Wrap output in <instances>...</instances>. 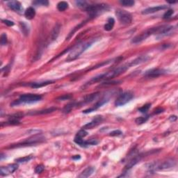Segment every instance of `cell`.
I'll list each match as a JSON object with an SVG mask.
<instances>
[{
  "label": "cell",
  "instance_id": "1",
  "mask_svg": "<svg viewBox=\"0 0 178 178\" xmlns=\"http://www.w3.org/2000/svg\"><path fill=\"white\" fill-rule=\"evenodd\" d=\"M132 66H134V64H133L132 61H131L129 63H127V64H124L123 66H120V67L117 68L116 69L113 70V71H111L110 72H108V73H105L101 74V75H98V76L93 77V78L91 79L89 82H87V83L85 84V86H84V87L96 83V82H99L102 80H109V79H112L116 77L119 76V75H121V74L125 73L126 71H127V70H128L129 68L132 67Z\"/></svg>",
  "mask_w": 178,
  "mask_h": 178
},
{
  "label": "cell",
  "instance_id": "2",
  "mask_svg": "<svg viewBox=\"0 0 178 178\" xmlns=\"http://www.w3.org/2000/svg\"><path fill=\"white\" fill-rule=\"evenodd\" d=\"M92 43L93 42H83L74 47L70 52L69 54L68 55L66 61H72L77 59L92 45Z\"/></svg>",
  "mask_w": 178,
  "mask_h": 178
},
{
  "label": "cell",
  "instance_id": "3",
  "mask_svg": "<svg viewBox=\"0 0 178 178\" xmlns=\"http://www.w3.org/2000/svg\"><path fill=\"white\" fill-rule=\"evenodd\" d=\"M109 6L105 3H100V4H94V5H89L85 8L86 12L89 13L90 17H95L102 13L107 11L109 10Z\"/></svg>",
  "mask_w": 178,
  "mask_h": 178
},
{
  "label": "cell",
  "instance_id": "4",
  "mask_svg": "<svg viewBox=\"0 0 178 178\" xmlns=\"http://www.w3.org/2000/svg\"><path fill=\"white\" fill-rule=\"evenodd\" d=\"M161 27H162V26L154 28H150L148 29L145 30V31L142 32L141 34L134 37L132 40V43H134V44H138V43H141L142 41L145 40L147 38H148L150 36L152 35V34H158L160 31V30L161 29Z\"/></svg>",
  "mask_w": 178,
  "mask_h": 178
},
{
  "label": "cell",
  "instance_id": "5",
  "mask_svg": "<svg viewBox=\"0 0 178 178\" xmlns=\"http://www.w3.org/2000/svg\"><path fill=\"white\" fill-rule=\"evenodd\" d=\"M42 99V96L40 95L36 94H25L20 97L19 100L17 101L13 102L11 105H18L20 104H31L37 102Z\"/></svg>",
  "mask_w": 178,
  "mask_h": 178
},
{
  "label": "cell",
  "instance_id": "6",
  "mask_svg": "<svg viewBox=\"0 0 178 178\" xmlns=\"http://www.w3.org/2000/svg\"><path fill=\"white\" fill-rule=\"evenodd\" d=\"M175 166V161L172 159H167L161 163H152L149 165L150 170H163L173 168Z\"/></svg>",
  "mask_w": 178,
  "mask_h": 178
},
{
  "label": "cell",
  "instance_id": "7",
  "mask_svg": "<svg viewBox=\"0 0 178 178\" xmlns=\"http://www.w3.org/2000/svg\"><path fill=\"white\" fill-rule=\"evenodd\" d=\"M116 15L118 20L121 24L127 25L129 24L132 21V15L126 10L118 9L116 10Z\"/></svg>",
  "mask_w": 178,
  "mask_h": 178
},
{
  "label": "cell",
  "instance_id": "8",
  "mask_svg": "<svg viewBox=\"0 0 178 178\" xmlns=\"http://www.w3.org/2000/svg\"><path fill=\"white\" fill-rule=\"evenodd\" d=\"M133 98H134V95L132 92L126 91V92L121 93L118 96V98L115 101V105L117 107H121V106L125 105L129 102H130Z\"/></svg>",
  "mask_w": 178,
  "mask_h": 178
},
{
  "label": "cell",
  "instance_id": "9",
  "mask_svg": "<svg viewBox=\"0 0 178 178\" xmlns=\"http://www.w3.org/2000/svg\"><path fill=\"white\" fill-rule=\"evenodd\" d=\"M45 141V138L42 137L40 136H37V135H34L33 136H31V138H29L26 141H23L22 143H17L16 145H10V147H20V146H27V145H36L37 143H42Z\"/></svg>",
  "mask_w": 178,
  "mask_h": 178
},
{
  "label": "cell",
  "instance_id": "10",
  "mask_svg": "<svg viewBox=\"0 0 178 178\" xmlns=\"http://www.w3.org/2000/svg\"><path fill=\"white\" fill-rule=\"evenodd\" d=\"M18 168V165L16 163H13L7 166H1L0 168V175L1 176L8 175V174L13 173Z\"/></svg>",
  "mask_w": 178,
  "mask_h": 178
},
{
  "label": "cell",
  "instance_id": "11",
  "mask_svg": "<svg viewBox=\"0 0 178 178\" xmlns=\"http://www.w3.org/2000/svg\"><path fill=\"white\" fill-rule=\"evenodd\" d=\"M109 98L108 97V95H105L104 98H102L101 100H99V101L97 102L95 105L93 106V107L90 108V109H86V110H84L83 111L84 114H89V113H91V112H93V111H94L95 110H97V109H99L100 107H101L102 105H104L105 104L107 103V102H109Z\"/></svg>",
  "mask_w": 178,
  "mask_h": 178
},
{
  "label": "cell",
  "instance_id": "12",
  "mask_svg": "<svg viewBox=\"0 0 178 178\" xmlns=\"http://www.w3.org/2000/svg\"><path fill=\"white\" fill-rule=\"evenodd\" d=\"M166 73V71H164L163 69H159V68H157V69H152L150 70V71L145 72V73L144 74V75L147 77H157L160 76V75H164V74Z\"/></svg>",
  "mask_w": 178,
  "mask_h": 178
},
{
  "label": "cell",
  "instance_id": "13",
  "mask_svg": "<svg viewBox=\"0 0 178 178\" xmlns=\"http://www.w3.org/2000/svg\"><path fill=\"white\" fill-rule=\"evenodd\" d=\"M168 8V6L166 5H160V6H157L154 7H150V8H147L146 9L143 10L142 11L143 15H147V14L154 13L158 12L161 10H164Z\"/></svg>",
  "mask_w": 178,
  "mask_h": 178
},
{
  "label": "cell",
  "instance_id": "14",
  "mask_svg": "<svg viewBox=\"0 0 178 178\" xmlns=\"http://www.w3.org/2000/svg\"><path fill=\"white\" fill-rule=\"evenodd\" d=\"M102 120V118L101 116H97L96 118H94V119L92 120V121L86 124V125L83 127V129H93V127H96V126H98L99 124L101 123Z\"/></svg>",
  "mask_w": 178,
  "mask_h": 178
},
{
  "label": "cell",
  "instance_id": "15",
  "mask_svg": "<svg viewBox=\"0 0 178 178\" xmlns=\"http://www.w3.org/2000/svg\"><path fill=\"white\" fill-rule=\"evenodd\" d=\"M8 6L10 9L14 10L15 12L20 13L23 10L21 3L18 1H10L8 2Z\"/></svg>",
  "mask_w": 178,
  "mask_h": 178
},
{
  "label": "cell",
  "instance_id": "16",
  "mask_svg": "<svg viewBox=\"0 0 178 178\" xmlns=\"http://www.w3.org/2000/svg\"><path fill=\"white\" fill-rule=\"evenodd\" d=\"M99 95H100V93H93V94H90L88 95L87 96H86L84 99L83 100V101L82 102H80V105H84V104H87V103H90V102H93V100H95V99H96L99 96Z\"/></svg>",
  "mask_w": 178,
  "mask_h": 178
},
{
  "label": "cell",
  "instance_id": "17",
  "mask_svg": "<svg viewBox=\"0 0 178 178\" xmlns=\"http://www.w3.org/2000/svg\"><path fill=\"white\" fill-rule=\"evenodd\" d=\"M60 30H61V24L59 23H57L56 24V25L54 27L51 33V40H55L57 38L59 35V33H60Z\"/></svg>",
  "mask_w": 178,
  "mask_h": 178
},
{
  "label": "cell",
  "instance_id": "18",
  "mask_svg": "<svg viewBox=\"0 0 178 178\" xmlns=\"http://www.w3.org/2000/svg\"><path fill=\"white\" fill-rule=\"evenodd\" d=\"M95 169L93 167H88L86 169L81 172V174L79 175V177L80 178H86V177H89L91 176L94 172Z\"/></svg>",
  "mask_w": 178,
  "mask_h": 178
},
{
  "label": "cell",
  "instance_id": "19",
  "mask_svg": "<svg viewBox=\"0 0 178 178\" xmlns=\"http://www.w3.org/2000/svg\"><path fill=\"white\" fill-rule=\"evenodd\" d=\"M57 110V108L54 107H51L48 108V109H44V110H40V111H34V112L29 113V114L30 115H41V114H50V113H52L54 111Z\"/></svg>",
  "mask_w": 178,
  "mask_h": 178
},
{
  "label": "cell",
  "instance_id": "20",
  "mask_svg": "<svg viewBox=\"0 0 178 178\" xmlns=\"http://www.w3.org/2000/svg\"><path fill=\"white\" fill-rule=\"evenodd\" d=\"M36 15V11L35 9L33 7H29L27 8V10L24 12V16L26 17L27 19L28 20H32Z\"/></svg>",
  "mask_w": 178,
  "mask_h": 178
},
{
  "label": "cell",
  "instance_id": "21",
  "mask_svg": "<svg viewBox=\"0 0 178 178\" xmlns=\"http://www.w3.org/2000/svg\"><path fill=\"white\" fill-rule=\"evenodd\" d=\"M53 83L52 81H46V82H35V83H30L28 85L31 86L32 88L34 89H38V88L43 87V86H45L48 84Z\"/></svg>",
  "mask_w": 178,
  "mask_h": 178
},
{
  "label": "cell",
  "instance_id": "22",
  "mask_svg": "<svg viewBox=\"0 0 178 178\" xmlns=\"http://www.w3.org/2000/svg\"><path fill=\"white\" fill-rule=\"evenodd\" d=\"M114 24H115V20L113 18V17H109V18L108 19L107 24H106L105 25V27H104L105 30L107 31H111V30L113 29V28H114Z\"/></svg>",
  "mask_w": 178,
  "mask_h": 178
},
{
  "label": "cell",
  "instance_id": "23",
  "mask_svg": "<svg viewBox=\"0 0 178 178\" xmlns=\"http://www.w3.org/2000/svg\"><path fill=\"white\" fill-rule=\"evenodd\" d=\"M140 158L138 157H136L134 158H132L130 161H129V162L127 163V165L125 166V169L126 170H129V169L132 168L133 166H135L138 161H139Z\"/></svg>",
  "mask_w": 178,
  "mask_h": 178
},
{
  "label": "cell",
  "instance_id": "24",
  "mask_svg": "<svg viewBox=\"0 0 178 178\" xmlns=\"http://www.w3.org/2000/svg\"><path fill=\"white\" fill-rule=\"evenodd\" d=\"M77 104L75 103V102H71V103L68 104L67 105H66L64 108V109H63V112L65 113V114H68V113H70L72 111V109H73L74 107H77Z\"/></svg>",
  "mask_w": 178,
  "mask_h": 178
},
{
  "label": "cell",
  "instance_id": "25",
  "mask_svg": "<svg viewBox=\"0 0 178 178\" xmlns=\"http://www.w3.org/2000/svg\"><path fill=\"white\" fill-rule=\"evenodd\" d=\"M20 26L21 30L22 33L24 34V35L28 36L29 34V28L28 25L24 22H20Z\"/></svg>",
  "mask_w": 178,
  "mask_h": 178
},
{
  "label": "cell",
  "instance_id": "26",
  "mask_svg": "<svg viewBox=\"0 0 178 178\" xmlns=\"http://www.w3.org/2000/svg\"><path fill=\"white\" fill-rule=\"evenodd\" d=\"M68 8V3L66 1H60L57 4V9L59 11H64Z\"/></svg>",
  "mask_w": 178,
  "mask_h": 178
},
{
  "label": "cell",
  "instance_id": "27",
  "mask_svg": "<svg viewBox=\"0 0 178 178\" xmlns=\"http://www.w3.org/2000/svg\"><path fill=\"white\" fill-rule=\"evenodd\" d=\"M134 1L132 0H123V1H120V3L123 5V6H132L134 4Z\"/></svg>",
  "mask_w": 178,
  "mask_h": 178
},
{
  "label": "cell",
  "instance_id": "28",
  "mask_svg": "<svg viewBox=\"0 0 178 178\" xmlns=\"http://www.w3.org/2000/svg\"><path fill=\"white\" fill-rule=\"evenodd\" d=\"M33 4L36 6H48L49 2L46 0H37V1H33Z\"/></svg>",
  "mask_w": 178,
  "mask_h": 178
},
{
  "label": "cell",
  "instance_id": "29",
  "mask_svg": "<svg viewBox=\"0 0 178 178\" xmlns=\"http://www.w3.org/2000/svg\"><path fill=\"white\" fill-rule=\"evenodd\" d=\"M147 119H148V116L138 117V118H137L135 120V123L137 124V125H142V124L145 123L147 120Z\"/></svg>",
  "mask_w": 178,
  "mask_h": 178
},
{
  "label": "cell",
  "instance_id": "30",
  "mask_svg": "<svg viewBox=\"0 0 178 178\" xmlns=\"http://www.w3.org/2000/svg\"><path fill=\"white\" fill-rule=\"evenodd\" d=\"M31 159H32L31 156H27V157H21V158H19V159H15V161H17V162H18V163H25V162H28V161H29Z\"/></svg>",
  "mask_w": 178,
  "mask_h": 178
},
{
  "label": "cell",
  "instance_id": "31",
  "mask_svg": "<svg viewBox=\"0 0 178 178\" xmlns=\"http://www.w3.org/2000/svg\"><path fill=\"white\" fill-rule=\"evenodd\" d=\"M150 106L151 104H145L143 107L138 109V111H140L141 113H143V114H145V113H146L147 111L149 110V109L150 108Z\"/></svg>",
  "mask_w": 178,
  "mask_h": 178
},
{
  "label": "cell",
  "instance_id": "32",
  "mask_svg": "<svg viewBox=\"0 0 178 178\" xmlns=\"http://www.w3.org/2000/svg\"><path fill=\"white\" fill-rule=\"evenodd\" d=\"M0 43L2 46L6 45L7 44V36L5 33H3L1 36V40H0Z\"/></svg>",
  "mask_w": 178,
  "mask_h": 178
},
{
  "label": "cell",
  "instance_id": "33",
  "mask_svg": "<svg viewBox=\"0 0 178 178\" xmlns=\"http://www.w3.org/2000/svg\"><path fill=\"white\" fill-rule=\"evenodd\" d=\"M173 13H174V10H172V9L168 10L166 13H165L164 14H163V18L165 19V20L170 18V17L172 16V14H173Z\"/></svg>",
  "mask_w": 178,
  "mask_h": 178
},
{
  "label": "cell",
  "instance_id": "34",
  "mask_svg": "<svg viewBox=\"0 0 178 178\" xmlns=\"http://www.w3.org/2000/svg\"><path fill=\"white\" fill-rule=\"evenodd\" d=\"M76 4L77 5V6L79 7H82V8H86L89 5L86 1H76Z\"/></svg>",
  "mask_w": 178,
  "mask_h": 178
},
{
  "label": "cell",
  "instance_id": "35",
  "mask_svg": "<svg viewBox=\"0 0 178 178\" xmlns=\"http://www.w3.org/2000/svg\"><path fill=\"white\" fill-rule=\"evenodd\" d=\"M44 169H45V166H43V165H42V164L38 165V166H37L36 167L35 172L37 174L41 173V172H42L43 170H44Z\"/></svg>",
  "mask_w": 178,
  "mask_h": 178
},
{
  "label": "cell",
  "instance_id": "36",
  "mask_svg": "<svg viewBox=\"0 0 178 178\" xmlns=\"http://www.w3.org/2000/svg\"><path fill=\"white\" fill-rule=\"evenodd\" d=\"M122 134H123V132L120 130H114L109 133V135L111 136H119L122 135Z\"/></svg>",
  "mask_w": 178,
  "mask_h": 178
},
{
  "label": "cell",
  "instance_id": "37",
  "mask_svg": "<svg viewBox=\"0 0 178 178\" xmlns=\"http://www.w3.org/2000/svg\"><path fill=\"white\" fill-rule=\"evenodd\" d=\"M87 134H88V133L86 131V129H81L80 132H77L76 136H80V137H82V138H84V137H85L86 136H87Z\"/></svg>",
  "mask_w": 178,
  "mask_h": 178
},
{
  "label": "cell",
  "instance_id": "38",
  "mask_svg": "<svg viewBox=\"0 0 178 178\" xmlns=\"http://www.w3.org/2000/svg\"><path fill=\"white\" fill-rule=\"evenodd\" d=\"M2 22L3 23H4L5 24H6L7 26H8V27H11V26H13V25H14L13 22L8 20H3Z\"/></svg>",
  "mask_w": 178,
  "mask_h": 178
},
{
  "label": "cell",
  "instance_id": "39",
  "mask_svg": "<svg viewBox=\"0 0 178 178\" xmlns=\"http://www.w3.org/2000/svg\"><path fill=\"white\" fill-rule=\"evenodd\" d=\"M71 98V95H63V96L60 97V98H58V100H68V99H70Z\"/></svg>",
  "mask_w": 178,
  "mask_h": 178
},
{
  "label": "cell",
  "instance_id": "40",
  "mask_svg": "<svg viewBox=\"0 0 178 178\" xmlns=\"http://www.w3.org/2000/svg\"><path fill=\"white\" fill-rule=\"evenodd\" d=\"M163 111V109H161V108H159V109H157L154 110V114H161V113H162Z\"/></svg>",
  "mask_w": 178,
  "mask_h": 178
},
{
  "label": "cell",
  "instance_id": "41",
  "mask_svg": "<svg viewBox=\"0 0 178 178\" xmlns=\"http://www.w3.org/2000/svg\"><path fill=\"white\" fill-rule=\"evenodd\" d=\"M169 119H170V120H171V121H174V120H176V119H177V117H176L175 116H170Z\"/></svg>",
  "mask_w": 178,
  "mask_h": 178
},
{
  "label": "cell",
  "instance_id": "42",
  "mask_svg": "<svg viewBox=\"0 0 178 178\" xmlns=\"http://www.w3.org/2000/svg\"><path fill=\"white\" fill-rule=\"evenodd\" d=\"M76 156H77V157H73V159H80V158H81V157H80V155H76Z\"/></svg>",
  "mask_w": 178,
  "mask_h": 178
}]
</instances>
